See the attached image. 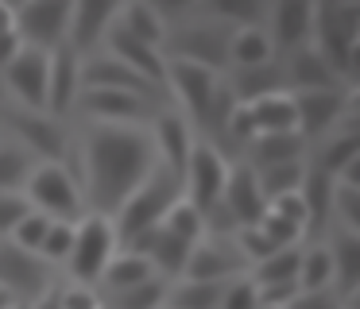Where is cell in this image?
I'll use <instances>...</instances> for the list:
<instances>
[{
  "label": "cell",
  "instance_id": "6da1fadb",
  "mask_svg": "<svg viewBox=\"0 0 360 309\" xmlns=\"http://www.w3.org/2000/svg\"><path fill=\"white\" fill-rule=\"evenodd\" d=\"M159 154L151 131L124 124H94L86 136V190L82 201L97 216H117L128 193L155 170Z\"/></svg>",
  "mask_w": 360,
  "mask_h": 309
},
{
  "label": "cell",
  "instance_id": "7a4b0ae2",
  "mask_svg": "<svg viewBox=\"0 0 360 309\" xmlns=\"http://www.w3.org/2000/svg\"><path fill=\"white\" fill-rule=\"evenodd\" d=\"M310 46L329 62L345 85H356V62H360V4L356 0H329L314 4L310 23Z\"/></svg>",
  "mask_w": 360,
  "mask_h": 309
},
{
  "label": "cell",
  "instance_id": "3957f363",
  "mask_svg": "<svg viewBox=\"0 0 360 309\" xmlns=\"http://www.w3.org/2000/svg\"><path fill=\"white\" fill-rule=\"evenodd\" d=\"M179 201H182V178L174 174L171 166L155 162V170H151V174L143 178L132 193H128V201L117 209V216H112L117 244L128 247L136 236L159 228V224L167 221V213H171Z\"/></svg>",
  "mask_w": 360,
  "mask_h": 309
},
{
  "label": "cell",
  "instance_id": "277c9868",
  "mask_svg": "<svg viewBox=\"0 0 360 309\" xmlns=\"http://www.w3.org/2000/svg\"><path fill=\"white\" fill-rule=\"evenodd\" d=\"M167 89L179 93L186 116L194 124H202V128H221L229 108H233V97H225L221 74L198 66V62L167 58Z\"/></svg>",
  "mask_w": 360,
  "mask_h": 309
},
{
  "label": "cell",
  "instance_id": "5b68a950",
  "mask_svg": "<svg viewBox=\"0 0 360 309\" xmlns=\"http://www.w3.org/2000/svg\"><path fill=\"white\" fill-rule=\"evenodd\" d=\"M24 197L35 213L51 216V221H66V224H78L82 209H86L82 185L66 162H35V170L24 182Z\"/></svg>",
  "mask_w": 360,
  "mask_h": 309
},
{
  "label": "cell",
  "instance_id": "8992f818",
  "mask_svg": "<svg viewBox=\"0 0 360 309\" xmlns=\"http://www.w3.org/2000/svg\"><path fill=\"white\" fill-rule=\"evenodd\" d=\"M117 251H120V244H117V232H112V221L89 213L74 224V247H70V255H66V267L78 278V286L101 282L105 267H109V259Z\"/></svg>",
  "mask_w": 360,
  "mask_h": 309
},
{
  "label": "cell",
  "instance_id": "52a82bcc",
  "mask_svg": "<svg viewBox=\"0 0 360 309\" xmlns=\"http://www.w3.org/2000/svg\"><path fill=\"white\" fill-rule=\"evenodd\" d=\"M225 178H229V162L221 159L217 147L210 143H194L182 170V193L198 213L210 221V213L221 205V193H225Z\"/></svg>",
  "mask_w": 360,
  "mask_h": 309
},
{
  "label": "cell",
  "instance_id": "ba28073f",
  "mask_svg": "<svg viewBox=\"0 0 360 309\" xmlns=\"http://www.w3.org/2000/svg\"><path fill=\"white\" fill-rule=\"evenodd\" d=\"M229 39H233V27H225V23H217V20L182 23L171 35V58L198 62V66L221 74V70L229 66Z\"/></svg>",
  "mask_w": 360,
  "mask_h": 309
},
{
  "label": "cell",
  "instance_id": "9c48e42d",
  "mask_svg": "<svg viewBox=\"0 0 360 309\" xmlns=\"http://www.w3.org/2000/svg\"><path fill=\"white\" fill-rule=\"evenodd\" d=\"M66 27H70V0H27L16 8V35L32 51H58L66 46Z\"/></svg>",
  "mask_w": 360,
  "mask_h": 309
},
{
  "label": "cell",
  "instance_id": "30bf717a",
  "mask_svg": "<svg viewBox=\"0 0 360 309\" xmlns=\"http://www.w3.org/2000/svg\"><path fill=\"white\" fill-rule=\"evenodd\" d=\"M0 286L12 298H43L51 290V263L35 251H24L12 239H0Z\"/></svg>",
  "mask_w": 360,
  "mask_h": 309
},
{
  "label": "cell",
  "instance_id": "8fae6325",
  "mask_svg": "<svg viewBox=\"0 0 360 309\" xmlns=\"http://www.w3.org/2000/svg\"><path fill=\"white\" fill-rule=\"evenodd\" d=\"M295 97V120L302 139L333 136L337 124H345L352 89H326V93H290Z\"/></svg>",
  "mask_w": 360,
  "mask_h": 309
},
{
  "label": "cell",
  "instance_id": "7c38bea8",
  "mask_svg": "<svg viewBox=\"0 0 360 309\" xmlns=\"http://www.w3.org/2000/svg\"><path fill=\"white\" fill-rule=\"evenodd\" d=\"M0 74H4L8 89L20 97V105H24L27 112H47V77H51V54H43V51H32V46H24V51H20L16 58L8 62V66L0 70Z\"/></svg>",
  "mask_w": 360,
  "mask_h": 309
},
{
  "label": "cell",
  "instance_id": "4fadbf2b",
  "mask_svg": "<svg viewBox=\"0 0 360 309\" xmlns=\"http://www.w3.org/2000/svg\"><path fill=\"white\" fill-rule=\"evenodd\" d=\"M82 89H112V93H132V97L155 100L167 97V89L151 85L148 77H140L136 70H128L124 62H117L112 54H94L82 62Z\"/></svg>",
  "mask_w": 360,
  "mask_h": 309
},
{
  "label": "cell",
  "instance_id": "5bb4252c",
  "mask_svg": "<svg viewBox=\"0 0 360 309\" xmlns=\"http://www.w3.org/2000/svg\"><path fill=\"white\" fill-rule=\"evenodd\" d=\"M74 108H82L94 124H124V128H136L140 120L151 116V100L112 89H82Z\"/></svg>",
  "mask_w": 360,
  "mask_h": 309
},
{
  "label": "cell",
  "instance_id": "9a60e30c",
  "mask_svg": "<svg viewBox=\"0 0 360 309\" xmlns=\"http://www.w3.org/2000/svg\"><path fill=\"white\" fill-rule=\"evenodd\" d=\"M267 23V39H271V51H298V46L310 43V23H314V4L310 0H279V4L267 8L264 15Z\"/></svg>",
  "mask_w": 360,
  "mask_h": 309
},
{
  "label": "cell",
  "instance_id": "2e32d148",
  "mask_svg": "<svg viewBox=\"0 0 360 309\" xmlns=\"http://www.w3.org/2000/svg\"><path fill=\"white\" fill-rule=\"evenodd\" d=\"M221 205H225V213L233 216L236 228H252V224L264 216L267 209V197L264 190H259L256 182V170L248 166V162H240V166H229V178H225V193H221ZM217 205V209H221Z\"/></svg>",
  "mask_w": 360,
  "mask_h": 309
},
{
  "label": "cell",
  "instance_id": "e0dca14e",
  "mask_svg": "<svg viewBox=\"0 0 360 309\" xmlns=\"http://www.w3.org/2000/svg\"><path fill=\"white\" fill-rule=\"evenodd\" d=\"M283 85H287V93H326V89H349V85L341 81V77L329 70V62L321 58L318 51H314L310 43L298 46V51L287 54V62H283Z\"/></svg>",
  "mask_w": 360,
  "mask_h": 309
},
{
  "label": "cell",
  "instance_id": "ac0fdd59",
  "mask_svg": "<svg viewBox=\"0 0 360 309\" xmlns=\"http://www.w3.org/2000/svg\"><path fill=\"white\" fill-rule=\"evenodd\" d=\"M240 267H248V263L240 259V251H236L233 244L202 236L194 247H190V259H186L182 278H186V282H225V278H233Z\"/></svg>",
  "mask_w": 360,
  "mask_h": 309
},
{
  "label": "cell",
  "instance_id": "d6986e66",
  "mask_svg": "<svg viewBox=\"0 0 360 309\" xmlns=\"http://www.w3.org/2000/svg\"><path fill=\"white\" fill-rule=\"evenodd\" d=\"M117 8L109 0H82V4H70V27H66V46L74 54H89L97 43H105V31L117 20Z\"/></svg>",
  "mask_w": 360,
  "mask_h": 309
},
{
  "label": "cell",
  "instance_id": "ffe728a7",
  "mask_svg": "<svg viewBox=\"0 0 360 309\" xmlns=\"http://www.w3.org/2000/svg\"><path fill=\"white\" fill-rule=\"evenodd\" d=\"M105 46H109V54L117 62H124L128 70H136L140 77H148L151 85L167 89V54L159 51V46H148V43H140V39H132L128 31H120L117 23L105 31Z\"/></svg>",
  "mask_w": 360,
  "mask_h": 309
},
{
  "label": "cell",
  "instance_id": "44dd1931",
  "mask_svg": "<svg viewBox=\"0 0 360 309\" xmlns=\"http://www.w3.org/2000/svg\"><path fill=\"white\" fill-rule=\"evenodd\" d=\"M8 120H12V128L20 131L24 151L32 154V159L35 154H43V162H63L66 159V136H63L55 116L20 108V112H8Z\"/></svg>",
  "mask_w": 360,
  "mask_h": 309
},
{
  "label": "cell",
  "instance_id": "7402d4cb",
  "mask_svg": "<svg viewBox=\"0 0 360 309\" xmlns=\"http://www.w3.org/2000/svg\"><path fill=\"white\" fill-rule=\"evenodd\" d=\"M82 93V58L70 46L51 51V77H47V116H63L74 108Z\"/></svg>",
  "mask_w": 360,
  "mask_h": 309
},
{
  "label": "cell",
  "instance_id": "603a6c76",
  "mask_svg": "<svg viewBox=\"0 0 360 309\" xmlns=\"http://www.w3.org/2000/svg\"><path fill=\"white\" fill-rule=\"evenodd\" d=\"M151 143H155V154L163 166H171L174 174L182 178L186 170V159L194 151V131H190V120L179 112H155V131H151Z\"/></svg>",
  "mask_w": 360,
  "mask_h": 309
},
{
  "label": "cell",
  "instance_id": "cb8c5ba5",
  "mask_svg": "<svg viewBox=\"0 0 360 309\" xmlns=\"http://www.w3.org/2000/svg\"><path fill=\"white\" fill-rule=\"evenodd\" d=\"M329 259H333V286L329 290L337 294V301L345 309H352V298L360 290V236L337 232L333 247H329Z\"/></svg>",
  "mask_w": 360,
  "mask_h": 309
},
{
  "label": "cell",
  "instance_id": "d4e9b609",
  "mask_svg": "<svg viewBox=\"0 0 360 309\" xmlns=\"http://www.w3.org/2000/svg\"><path fill=\"white\" fill-rule=\"evenodd\" d=\"M298 197L306 209V236H321L329 228V216H333V178L318 166H306Z\"/></svg>",
  "mask_w": 360,
  "mask_h": 309
},
{
  "label": "cell",
  "instance_id": "484cf974",
  "mask_svg": "<svg viewBox=\"0 0 360 309\" xmlns=\"http://www.w3.org/2000/svg\"><path fill=\"white\" fill-rule=\"evenodd\" d=\"M112 23H117L120 31H128L132 39H140V43L159 46V51H163V43H167V15H163V8H159V4H148V0L120 4Z\"/></svg>",
  "mask_w": 360,
  "mask_h": 309
},
{
  "label": "cell",
  "instance_id": "4316f807",
  "mask_svg": "<svg viewBox=\"0 0 360 309\" xmlns=\"http://www.w3.org/2000/svg\"><path fill=\"white\" fill-rule=\"evenodd\" d=\"M248 116L256 136H275V131H298L295 120V97L290 93H267V97L248 100Z\"/></svg>",
  "mask_w": 360,
  "mask_h": 309
},
{
  "label": "cell",
  "instance_id": "83f0119b",
  "mask_svg": "<svg viewBox=\"0 0 360 309\" xmlns=\"http://www.w3.org/2000/svg\"><path fill=\"white\" fill-rule=\"evenodd\" d=\"M306 151V139L298 131H275V136H256L248 143V166L264 170V166H279V162H298Z\"/></svg>",
  "mask_w": 360,
  "mask_h": 309
},
{
  "label": "cell",
  "instance_id": "f1b7e54d",
  "mask_svg": "<svg viewBox=\"0 0 360 309\" xmlns=\"http://www.w3.org/2000/svg\"><path fill=\"white\" fill-rule=\"evenodd\" d=\"M229 62H233L236 70H256V66L275 62L267 31L264 27H236L233 39H229Z\"/></svg>",
  "mask_w": 360,
  "mask_h": 309
},
{
  "label": "cell",
  "instance_id": "f546056e",
  "mask_svg": "<svg viewBox=\"0 0 360 309\" xmlns=\"http://www.w3.org/2000/svg\"><path fill=\"white\" fill-rule=\"evenodd\" d=\"M148 278H159V275L151 270V263L143 259V255H136V251H117V255L109 259V267H105L101 282L109 286L112 294H120V290H132V286L148 282Z\"/></svg>",
  "mask_w": 360,
  "mask_h": 309
},
{
  "label": "cell",
  "instance_id": "4dcf8cb0",
  "mask_svg": "<svg viewBox=\"0 0 360 309\" xmlns=\"http://www.w3.org/2000/svg\"><path fill=\"white\" fill-rule=\"evenodd\" d=\"M221 294H225V282H186L182 278L179 286H167V309H221Z\"/></svg>",
  "mask_w": 360,
  "mask_h": 309
},
{
  "label": "cell",
  "instance_id": "1f68e13d",
  "mask_svg": "<svg viewBox=\"0 0 360 309\" xmlns=\"http://www.w3.org/2000/svg\"><path fill=\"white\" fill-rule=\"evenodd\" d=\"M298 263H302V251L283 247V251L267 255L264 263H256L252 286H298Z\"/></svg>",
  "mask_w": 360,
  "mask_h": 309
},
{
  "label": "cell",
  "instance_id": "d6a6232c",
  "mask_svg": "<svg viewBox=\"0 0 360 309\" xmlns=\"http://www.w3.org/2000/svg\"><path fill=\"white\" fill-rule=\"evenodd\" d=\"M356 159H360V136L352 128H345V131H333V136H329V143L321 147V154H318L314 166L326 170L329 178H337L345 166H352Z\"/></svg>",
  "mask_w": 360,
  "mask_h": 309
},
{
  "label": "cell",
  "instance_id": "836d02e7",
  "mask_svg": "<svg viewBox=\"0 0 360 309\" xmlns=\"http://www.w3.org/2000/svg\"><path fill=\"white\" fill-rule=\"evenodd\" d=\"M35 170V159L24 151V143L0 139V193H20L27 174Z\"/></svg>",
  "mask_w": 360,
  "mask_h": 309
},
{
  "label": "cell",
  "instance_id": "e575fe53",
  "mask_svg": "<svg viewBox=\"0 0 360 309\" xmlns=\"http://www.w3.org/2000/svg\"><path fill=\"white\" fill-rule=\"evenodd\" d=\"M236 97L240 105H248V100L256 97H267V93H287V85H283V70L275 66V62H267V66H256V70H240V77H236Z\"/></svg>",
  "mask_w": 360,
  "mask_h": 309
},
{
  "label": "cell",
  "instance_id": "d590c367",
  "mask_svg": "<svg viewBox=\"0 0 360 309\" xmlns=\"http://www.w3.org/2000/svg\"><path fill=\"white\" fill-rule=\"evenodd\" d=\"M329 286H333V259H329V247H310V251H302V263H298V294L329 290Z\"/></svg>",
  "mask_w": 360,
  "mask_h": 309
},
{
  "label": "cell",
  "instance_id": "8d00e7d4",
  "mask_svg": "<svg viewBox=\"0 0 360 309\" xmlns=\"http://www.w3.org/2000/svg\"><path fill=\"white\" fill-rule=\"evenodd\" d=\"M306 178V162H279V166H264L256 170V182L259 190H264V197H283V193H298V185H302Z\"/></svg>",
  "mask_w": 360,
  "mask_h": 309
},
{
  "label": "cell",
  "instance_id": "74e56055",
  "mask_svg": "<svg viewBox=\"0 0 360 309\" xmlns=\"http://www.w3.org/2000/svg\"><path fill=\"white\" fill-rule=\"evenodd\" d=\"M163 228H167V232H174V236H179V239H182V244H190V247H194V244H198V239H202V236H205V216H202V213H198V209H194V205H190V201H186V197H182V201H179V205H174V209H171V213H167V221H163Z\"/></svg>",
  "mask_w": 360,
  "mask_h": 309
},
{
  "label": "cell",
  "instance_id": "f35d334b",
  "mask_svg": "<svg viewBox=\"0 0 360 309\" xmlns=\"http://www.w3.org/2000/svg\"><path fill=\"white\" fill-rule=\"evenodd\" d=\"M333 216H341V232L360 236V185L333 178Z\"/></svg>",
  "mask_w": 360,
  "mask_h": 309
},
{
  "label": "cell",
  "instance_id": "ab89813d",
  "mask_svg": "<svg viewBox=\"0 0 360 309\" xmlns=\"http://www.w3.org/2000/svg\"><path fill=\"white\" fill-rule=\"evenodd\" d=\"M167 298V282L163 278H148V282L132 286V290L117 294V309H159Z\"/></svg>",
  "mask_w": 360,
  "mask_h": 309
},
{
  "label": "cell",
  "instance_id": "60d3db41",
  "mask_svg": "<svg viewBox=\"0 0 360 309\" xmlns=\"http://www.w3.org/2000/svg\"><path fill=\"white\" fill-rule=\"evenodd\" d=\"M70 247H74V224H66V221H51L47 236H43V244H39V255H43L47 263H66Z\"/></svg>",
  "mask_w": 360,
  "mask_h": 309
},
{
  "label": "cell",
  "instance_id": "b9f144b4",
  "mask_svg": "<svg viewBox=\"0 0 360 309\" xmlns=\"http://www.w3.org/2000/svg\"><path fill=\"white\" fill-rule=\"evenodd\" d=\"M47 228H51V216H43V213H27L24 221L16 224V232H12V244L16 247H24V251H35L39 255V244H43V236H47Z\"/></svg>",
  "mask_w": 360,
  "mask_h": 309
},
{
  "label": "cell",
  "instance_id": "7bdbcfd3",
  "mask_svg": "<svg viewBox=\"0 0 360 309\" xmlns=\"http://www.w3.org/2000/svg\"><path fill=\"white\" fill-rule=\"evenodd\" d=\"M27 213H32V205H27L24 193H0V239L12 236Z\"/></svg>",
  "mask_w": 360,
  "mask_h": 309
},
{
  "label": "cell",
  "instance_id": "ee69618b",
  "mask_svg": "<svg viewBox=\"0 0 360 309\" xmlns=\"http://www.w3.org/2000/svg\"><path fill=\"white\" fill-rule=\"evenodd\" d=\"M221 309H259V294L252 286V278H236V282H225V294H221Z\"/></svg>",
  "mask_w": 360,
  "mask_h": 309
},
{
  "label": "cell",
  "instance_id": "f6af8a7d",
  "mask_svg": "<svg viewBox=\"0 0 360 309\" xmlns=\"http://www.w3.org/2000/svg\"><path fill=\"white\" fill-rule=\"evenodd\" d=\"M267 213L283 216L287 224L302 228V236H306V209H302V197H298V193H283V197H271V201H267Z\"/></svg>",
  "mask_w": 360,
  "mask_h": 309
},
{
  "label": "cell",
  "instance_id": "bcb514c9",
  "mask_svg": "<svg viewBox=\"0 0 360 309\" xmlns=\"http://www.w3.org/2000/svg\"><path fill=\"white\" fill-rule=\"evenodd\" d=\"M287 309H345V305L337 301L333 290H314V294H298Z\"/></svg>",
  "mask_w": 360,
  "mask_h": 309
},
{
  "label": "cell",
  "instance_id": "7dc6e473",
  "mask_svg": "<svg viewBox=\"0 0 360 309\" xmlns=\"http://www.w3.org/2000/svg\"><path fill=\"white\" fill-rule=\"evenodd\" d=\"M58 309H101V305L86 286H70V290L58 294Z\"/></svg>",
  "mask_w": 360,
  "mask_h": 309
},
{
  "label": "cell",
  "instance_id": "c3c4849f",
  "mask_svg": "<svg viewBox=\"0 0 360 309\" xmlns=\"http://www.w3.org/2000/svg\"><path fill=\"white\" fill-rule=\"evenodd\" d=\"M20 51H24V43H20V35H16V31H8V35H0V70L8 66V62L16 58Z\"/></svg>",
  "mask_w": 360,
  "mask_h": 309
},
{
  "label": "cell",
  "instance_id": "681fc988",
  "mask_svg": "<svg viewBox=\"0 0 360 309\" xmlns=\"http://www.w3.org/2000/svg\"><path fill=\"white\" fill-rule=\"evenodd\" d=\"M8 31H16V8L0 4V35H8Z\"/></svg>",
  "mask_w": 360,
  "mask_h": 309
},
{
  "label": "cell",
  "instance_id": "f907efd6",
  "mask_svg": "<svg viewBox=\"0 0 360 309\" xmlns=\"http://www.w3.org/2000/svg\"><path fill=\"white\" fill-rule=\"evenodd\" d=\"M32 309H58V294L55 290H47L43 298H35V305Z\"/></svg>",
  "mask_w": 360,
  "mask_h": 309
},
{
  "label": "cell",
  "instance_id": "816d5d0a",
  "mask_svg": "<svg viewBox=\"0 0 360 309\" xmlns=\"http://www.w3.org/2000/svg\"><path fill=\"white\" fill-rule=\"evenodd\" d=\"M0 309H16V298H12V294L4 290V286H0Z\"/></svg>",
  "mask_w": 360,
  "mask_h": 309
},
{
  "label": "cell",
  "instance_id": "f5cc1de1",
  "mask_svg": "<svg viewBox=\"0 0 360 309\" xmlns=\"http://www.w3.org/2000/svg\"><path fill=\"white\" fill-rule=\"evenodd\" d=\"M259 309H275V305H259Z\"/></svg>",
  "mask_w": 360,
  "mask_h": 309
}]
</instances>
